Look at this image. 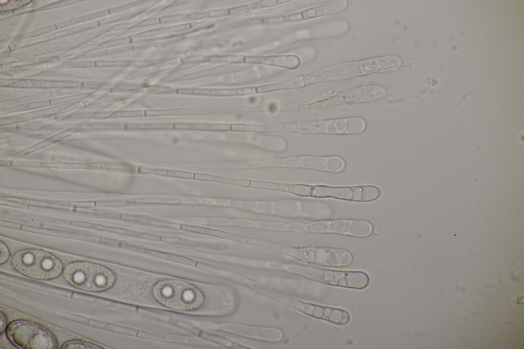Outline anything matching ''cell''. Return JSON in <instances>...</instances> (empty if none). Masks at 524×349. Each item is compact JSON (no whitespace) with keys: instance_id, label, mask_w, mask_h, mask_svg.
<instances>
[{"instance_id":"8fae6325","label":"cell","mask_w":524,"mask_h":349,"mask_svg":"<svg viewBox=\"0 0 524 349\" xmlns=\"http://www.w3.org/2000/svg\"><path fill=\"white\" fill-rule=\"evenodd\" d=\"M299 257L309 263L329 267H346L353 261L352 254L344 249L325 247L300 249Z\"/></svg>"},{"instance_id":"e0dca14e","label":"cell","mask_w":524,"mask_h":349,"mask_svg":"<svg viewBox=\"0 0 524 349\" xmlns=\"http://www.w3.org/2000/svg\"><path fill=\"white\" fill-rule=\"evenodd\" d=\"M249 187L285 192L287 184L270 182L250 181Z\"/></svg>"},{"instance_id":"ac0fdd59","label":"cell","mask_w":524,"mask_h":349,"mask_svg":"<svg viewBox=\"0 0 524 349\" xmlns=\"http://www.w3.org/2000/svg\"><path fill=\"white\" fill-rule=\"evenodd\" d=\"M208 235L230 239V240H233L243 242H246V241H247V238L245 237L239 236L235 234L221 232L219 231L214 230V229H209Z\"/></svg>"},{"instance_id":"603a6c76","label":"cell","mask_w":524,"mask_h":349,"mask_svg":"<svg viewBox=\"0 0 524 349\" xmlns=\"http://www.w3.org/2000/svg\"><path fill=\"white\" fill-rule=\"evenodd\" d=\"M196 266L197 267H198V268L204 269V270H206V271L209 272L216 273V274H220V273L219 269H218L217 268H215V267H213L212 266H210L209 265H208V264H205V263H200V262H197L196 264Z\"/></svg>"},{"instance_id":"5bb4252c","label":"cell","mask_w":524,"mask_h":349,"mask_svg":"<svg viewBox=\"0 0 524 349\" xmlns=\"http://www.w3.org/2000/svg\"><path fill=\"white\" fill-rule=\"evenodd\" d=\"M230 131L262 133L283 132H284V126L282 124H230Z\"/></svg>"},{"instance_id":"9a60e30c","label":"cell","mask_w":524,"mask_h":349,"mask_svg":"<svg viewBox=\"0 0 524 349\" xmlns=\"http://www.w3.org/2000/svg\"><path fill=\"white\" fill-rule=\"evenodd\" d=\"M305 84V82L304 79L298 78L283 83L257 87H256L257 93H265L281 91V90L297 88L303 87Z\"/></svg>"},{"instance_id":"44dd1931","label":"cell","mask_w":524,"mask_h":349,"mask_svg":"<svg viewBox=\"0 0 524 349\" xmlns=\"http://www.w3.org/2000/svg\"><path fill=\"white\" fill-rule=\"evenodd\" d=\"M181 227L185 230L205 234H208L209 230V229L197 226L183 225Z\"/></svg>"},{"instance_id":"ba28073f","label":"cell","mask_w":524,"mask_h":349,"mask_svg":"<svg viewBox=\"0 0 524 349\" xmlns=\"http://www.w3.org/2000/svg\"><path fill=\"white\" fill-rule=\"evenodd\" d=\"M307 275L325 285L362 290L369 284V275L360 271H339L336 269L308 267Z\"/></svg>"},{"instance_id":"30bf717a","label":"cell","mask_w":524,"mask_h":349,"mask_svg":"<svg viewBox=\"0 0 524 349\" xmlns=\"http://www.w3.org/2000/svg\"><path fill=\"white\" fill-rule=\"evenodd\" d=\"M386 94L384 88L369 86L339 93L325 100L305 106L304 108L326 109L340 105L368 102L377 100Z\"/></svg>"},{"instance_id":"6da1fadb","label":"cell","mask_w":524,"mask_h":349,"mask_svg":"<svg viewBox=\"0 0 524 349\" xmlns=\"http://www.w3.org/2000/svg\"><path fill=\"white\" fill-rule=\"evenodd\" d=\"M157 300L178 311H191L200 307L205 297L199 289L184 281L167 280L158 283L154 289Z\"/></svg>"},{"instance_id":"f1b7e54d","label":"cell","mask_w":524,"mask_h":349,"mask_svg":"<svg viewBox=\"0 0 524 349\" xmlns=\"http://www.w3.org/2000/svg\"><path fill=\"white\" fill-rule=\"evenodd\" d=\"M272 229L277 231H286L287 229V224L282 223H273Z\"/></svg>"},{"instance_id":"83f0119b","label":"cell","mask_w":524,"mask_h":349,"mask_svg":"<svg viewBox=\"0 0 524 349\" xmlns=\"http://www.w3.org/2000/svg\"><path fill=\"white\" fill-rule=\"evenodd\" d=\"M284 161L281 160H273L263 162L262 164V166H282L285 164Z\"/></svg>"},{"instance_id":"8992f818","label":"cell","mask_w":524,"mask_h":349,"mask_svg":"<svg viewBox=\"0 0 524 349\" xmlns=\"http://www.w3.org/2000/svg\"><path fill=\"white\" fill-rule=\"evenodd\" d=\"M366 122L360 117L329 119L285 126V131L308 134H354L363 132Z\"/></svg>"},{"instance_id":"ffe728a7","label":"cell","mask_w":524,"mask_h":349,"mask_svg":"<svg viewBox=\"0 0 524 349\" xmlns=\"http://www.w3.org/2000/svg\"><path fill=\"white\" fill-rule=\"evenodd\" d=\"M169 260L190 266H196V262L191 259L176 255H169Z\"/></svg>"},{"instance_id":"7402d4cb","label":"cell","mask_w":524,"mask_h":349,"mask_svg":"<svg viewBox=\"0 0 524 349\" xmlns=\"http://www.w3.org/2000/svg\"><path fill=\"white\" fill-rule=\"evenodd\" d=\"M252 222L245 219H231V225L240 226L251 227Z\"/></svg>"},{"instance_id":"d4e9b609","label":"cell","mask_w":524,"mask_h":349,"mask_svg":"<svg viewBox=\"0 0 524 349\" xmlns=\"http://www.w3.org/2000/svg\"><path fill=\"white\" fill-rule=\"evenodd\" d=\"M273 222L268 221H254L252 222L251 227L260 228L262 229H272V225Z\"/></svg>"},{"instance_id":"4dcf8cb0","label":"cell","mask_w":524,"mask_h":349,"mask_svg":"<svg viewBox=\"0 0 524 349\" xmlns=\"http://www.w3.org/2000/svg\"><path fill=\"white\" fill-rule=\"evenodd\" d=\"M147 253H148L149 254H150V255H152L156 256L161 257H163V258L168 259V256H169L168 254H165V253H161V252H156V251H147Z\"/></svg>"},{"instance_id":"52a82bcc","label":"cell","mask_w":524,"mask_h":349,"mask_svg":"<svg viewBox=\"0 0 524 349\" xmlns=\"http://www.w3.org/2000/svg\"><path fill=\"white\" fill-rule=\"evenodd\" d=\"M382 194L381 189L375 185L332 186L311 185L310 197L318 198H335L338 200L357 202H368L377 200Z\"/></svg>"},{"instance_id":"7a4b0ae2","label":"cell","mask_w":524,"mask_h":349,"mask_svg":"<svg viewBox=\"0 0 524 349\" xmlns=\"http://www.w3.org/2000/svg\"><path fill=\"white\" fill-rule=\"evenodd\" d=\"M64 276L71 285L90 292H102L112 287L115 276L108 268L88 262H75L65 269Z\"/></svg>"},{"instance_id":"5b68a950","label":"cell","mask_w":524,"mask_h":349,"mask_svg":"<svg viewBox=\"0 0 524 349\" xmlns=\"http://www.w3.org/2000/svg\"><path fill=\"white\" fill-rule=\"evenodd\" d=\"M10 341L16 347L25 349H55V336L45 328L32 322L16 321L7 329Z\"/></svg>"},{"instance_id":"1f68e13d","label":"cell","mask_w":524,"mask_h":349,"mask_svg":"<svg viewBox=\"0 0 524 349\" xmlns=\"http://www.w3.org/2000/svg\"><path fill=\"white\" fill-rule=\"evenodd\" d=\"M6 323H6L5 317L3 315V314L1 313V327H0V331H1V333L3 332L4 329H5V327H6Z\"/></svg>"},{"instance_id":"f546056e","label":"cell","mask_w":524,"mask_h":349,"mask_svg":"<svg viewBox=\"0 0 524 349\" xmlns=\"http://www.w3.org/2000/svg\"><path fill=\"white\" fill-rule=\"evenodd\" d=\"M161 240L164 242L170 243H183V240L176 238H161Z\"/></svg>"},{"instance_id":"9c48e42d","label":"cell","mask_w":524,"mask_h":349,"mask_svg":"<svg viewBox=\"0 0 524 349\" xmlns=\"http://www.w3.org/2000/svg\"><path fill=\"white\" fill-rule=\"evenodd\" d=\"M305 232L312 233H333L356 237L370 236L374 228L366 220H339L319 221L306 224Z\"/></svg>"},{"instance_id":"277c9868","label":"cell","mask_w":524,"mask_h":349,"mask_svg":"<svg viewBox=\"0 0 524 349\" xmlns=\"http://www.w3.org/2000/svg\"><path fill=\"white\" fill-rule=\"evenodd\" d=\"M395 61L392 56L376 57L357 62L347 63L330 67L308 79V82L339 80L368 73L394 69Z\"/></svg>"},{"instance_id":"2e32d148","label":"cell","mask_w":524,"mask_h":349,"mask_svg":"<svg viewBox=\"0 0 524 349\" xmlns=\"http://www.w3.org/2000/svg\"><path fill=\"white\" fill-rule=\"evenodd\" d=\"M206 94L220 96L244 95L257 93L256 87L215 90L205 92Z\"/></svg>"},{"instance_id":"484cf974","label":"cell","mask_w":524,"mask_h":349,"mask_svg":"<svg viewBox=\"0 0 524 349\" xmlns=\"http://www.w3.org/2000/svg\"><path fill=\"white\" fill-rule=\"evenodd\" d=\"M167 175L189 179H192L194 177V174L192 173L181 172H168Z\"/></svg>"},{"instance_id":"4316f807","label":"cell","mask_w":524,"mask_h":349,"mask_svg":"<svg viewBox=\"0 0 524 349\" xmlns=\"http://www.w3.org/2000/svg\"><path fill=\"white\" fill-rule=\"evenodd\" d=\"M9 256V253L7 248L1 242V258H0L1 264L5 263L8 260Z\"/></svg>"},{"instance_id":"7c38bea8","label":"cell","mask_w":524,"mask_h":349,"mask_svg":"<svg viewBox=\"0 0 524 349\" xmlns=\"http://www.w3.org/2000/svg\"><path fill=\"white\" fill-rule=\"evenodd\" d=\"M301 166L331 173H339L346 168L345 161L338 156H306L301 158Z\"/></svg>"},{"instance_id":"3957f363","label":"cell","mask_w":524,"mask_h":349,"mask_svg":"<svg viewBox=\"0 0 524 349\" xmlns=\"http://www.w3.org/2000/svg\"><path fill=\"white\" fill-rule=\"evenodd\" d=\"M13 264L19 273L39 280H49L57 277L62 272L63 265L55 256L38 250H26L17 253Z\"/></svg>"},{"instance_id":"d6986e66","label":"cell","mask_w":524,"mask_h":349,"mask_svg":"<svg viewBox=\"0 0 524 349\" xmlns=\"http://www.w3.org/2000/svg\"><path fill=\"white\" fill-rule=\"evenodd\" d=\"M63 349H102L99 347V346L93 344L92 343H89L88 342H84L82 341H70L65 343L63 347Z\"/></svg>"},{"instance_id":"cb8c5ba5","label":"cell","mask_w":524,"mask_h":349,"mask_svg":"<svg viewBox=\"0 0 524 349\" xmlns=\"http://www.w3.org/2000/svg\"><path fill=\"white\" fill-rule=\"evenodd\" d=\"M306 224L300 223H290L287 224V229L292 231L304 232Z\"/></svg>"},{"instance_id":"4fadbf2b","label":"cell","mask_w":524,"mask_h":349,"mask_svg":"<svg viewBox=\"0 0 524 349\" xmlns=\"http://www.w3.org/2000/svg\"><path fill=\"white\" fill-rule=\"evenodd\" d=\"M348 5V2L344 0L334 1L324 5L312 8L301 13V18L304 19L317 18L328 15L337 13L344 11Z\"/></svg>"}]
</instances>
